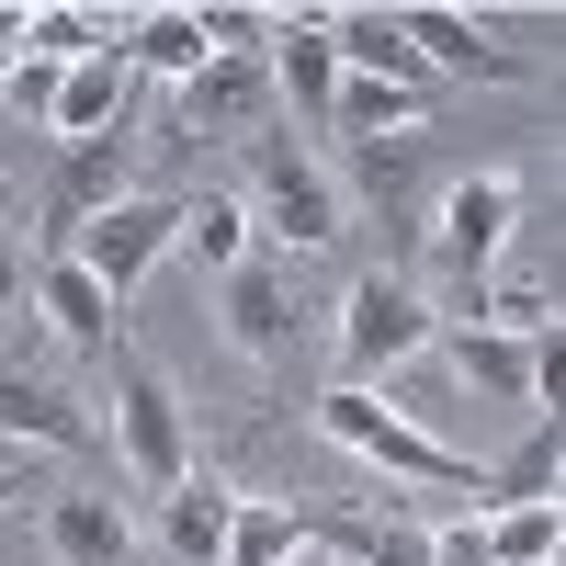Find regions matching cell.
<instances>
[{
    "instance_id": "9a60e30c",
    "label": "cell",
    "mask_w": 566,
    "mask_h": 566,
    "mask_svg": "<svg viewBox=\"0 0 566 566\" xmlns=\"http://www.w3.org/2000/svg\"><path fill=\"white\" fill-rule=\"evenodd\" d=\"M227 522H239V499H227L216 476H181V488H170V510H159V533H170V555H181V566H216V555H227Z\"/></svg>"
},
{
    "instance_id": "52a82bcc",
    "label": "cell",
    "mask_w": 566,
    "mask_h": 566,
    "mask_svg": "<svg viewBox=\"0 0 566 566\" xmlns=\"http://www.w3.org/2000/svg\"><path fill=\"white\" fill-rule=\"evenodd\" d=\"M397 23H408V45H419V69H431V80H488V91H522V80H533L522 45L476 34L464 12H397Z\"/></svg>"
},
{
    "instance_id": "7a4b0ae2",
    "label": "cell",
    "mask_w": 566,
    "mask_h": 566,
    "mask_svg": "<svg viewBox=\"0 0 566 566\" xmlns=\"http://www.w3.org/2000/svg\"><path fill=\"white\" fill-rule=\"evenodd\" d=\"M419 340H431V295H408L397 272H363L340 295V386L374 397V374H397Z\"/></svg>"
},
{
    "instance_id": "8fae6325",
    "label": "cell",
    "mask_w": 566,
    "mask_h": 566,
    "mask_svg": "<svg viewBox=\"0 0 566 566\" xmlns=\"http://www.w3.org/2000/svg\"><path fill=\"white\" fill-rule=\"evenodd\" d=\"M45 555H57V566H136V522L114 499L69 488V499H45Z\"/></svg>"
},
{
    "instance_id": "484cf974",
    "label": "cell",
    "mask_w": 566,
    "mask_h": 566,
    "mask_svg": "<svg viewBox=\"0 0 566 566\" xmlns=\"http://www.w3.org/2000/svg\"><path fill=\"white\" fill-rule=\"evenodd\" d=\"M408 170H419V159H408V136H386V148L363 159V181H374V193H408Z\"/></svg>"
},
{
    "instance_id": "83f0119b",
    "label": "cell",
    "mask_w": 566,
    "mask_h": 566,
    "mask_svg": "<svg viewBox=\"0 0 566 566\" xmlns=\"http://www.w3.org/2000/svg\"><path fill=\"white\" fill-rule=\"evenodd\" d=\"M23 57V12H0V69H12Z\"/></svg>"
},
{
    "instance_id": "e0dca14e",
    "label": "cell",
    "mask_w": 566,
    "mask_h": 566,
    "mask_svg": "<svg viewBox=\"0 0 566 566\" xmlns=\"http://www.w3.org/2000/svg\"><path fill=\"white\" fill-rule=\"evenodd\" d=\"M114 181H125V148H114V136H103V148H80V159H69V181H57V205H45V239L80 250V227L114 205Z\"/></svg>"
},
{
    "instance_id": "5bb4252c",
    "label": "cell",
    "mask_w": 566,
    "mask_h": 566,
    "mask_svg": "<svg viewBox=\"0 0 566 566\" xmlns=\"http://www.w3.org/2000/svg\"><path fill=\"white\" fill-rule=\"evenodd\" d=\"M442 363L476 397H533V340H510V328H488V317H464L453 340H442Z\"/></svg>"
},
{
    "instance_id": "ac0fdd59",
    "label": "cell",
    "mask_w": 566,
    "mask_h": 566,
    "mask_svg": "<svg viewBox=\"0 0 566 566\" xmlns=\"http://www.w3.org/2000/svg\"><path fill=\"white\" fill-rule=\"evenodd\" d=\"M216 57L205 45V12H136L125 23V69H159V80H193Z\"/></svg>"
},
{
    "instance_id": "603a6c76",
    "label": "cell",
    "mask_w": 566,
    "mask_h": 566,
    "mask_svg": "<svg viewBox=\"0 0 566 566\" xmlns=\"http://www.w3.org/2000/svg\"><path fill=\"white\" fill-rule=\"evenodd\" d=\"M488 566H555V499H533V510H488Z\"/></svg>"
},
{
    "instance_id": "ffe728a7",
    "label": "cell",
    "mask_w": 566,
    "mask_h": 566,
    "mask_svg": "<svg viewBox=\"0 0 566 566\" xmlns=\"http://www.w3.org/2000/svg\"><path fill=\"white\" fill-rule=\"evenodd\" d=\"M261 91H272L261 57H205L193 80H181V125H227V114H250Z\"/></svg>"
},
{
    "instance_id": "cb8c5ba5",
    "label": "cell",
    "mask_w": 566,
    "mask_h": 566,
    "mask_svg": "<svg viewBox=\"0 0 566 566\" xmlns=\"http://www.w3.org/2000/svg\"><path fill=\"white\" fill-rule=\"evenodd\" d=\"M295 544H306L295 510H250V499H239V522H227V555H216V566H283Z\"/></svg>"
},
{
    "instance_id": "277c9868",
    "label": "cell",
    "mask_w": 566,
    "mask_h": 566,
    "mask_svg": "<svg viewBox=\"0 0 566 566\" xmlns=\"http://www.w3.org/2000/svg\"><path fill=\"white\" fill-rule=\"evenodd\" d=\"M250 193H261L283 250H328V239H340V193L317 181V159L295 148V136H261V148H250Z\"/></svg>"
},
{
    "instance_id": "d6986e66",
    "label": "cell",
    "mask_w": 566,
    "mask_h": 566,
    "mask_svg": "<svg viewBox=\"0 0 566 566\" xmlns=\"http://www.w3.org/2000/svg\"><path fill=\"white\" fill-rule=\"evenodd\" d=\"M555 453H566V442H555V419H544L510 464H476V488H464V499H476V510H533V499H555Z\"/></svg>"
},
{
    "instance_id": "30bf717a",
    "label": "cell",
    "mask_w": 566,
    "mask_h": 566,
    "mask_svg": "<svg viewBox=\"0 0 566 566\" xmlns=\"http://www.w3.org/2000/svg\"><path fill=\"white\" fill-rule=\"evenodd\" d=\"M216 328L239 340L250 363H272L283 340H295V295L272 283V261H239V272H216Z\"/></svg>"
},
{
    "instance_id": "7402d4cb",
    "label": "cell",
    "mask_w": 566,
    "mask_h": 566,
    "mask_svg": "<svg viewBox=\"0 0 566 566\" xmlns=\"http://www.w3.org/2000/svg\"><path fill=\"white\" fill-rule=\"evenodd\" d=\"M181 227H193V261L205 272H239L250 261V205L239 193H181Z\"/></svg>"
},
{
    "instance_id": "6da1fadb",
    "label": "cell",
    "mask_w": 566,
    "mask_h": 566,
    "mask_svg": "<svg viewBox=\"0 0 566 566\" xmlns=\"http://www.w3.org/2000/svg\"><path fill=\"white\" fill-rule=\"evenodd\" d=\"M317 431L328 442H340V453H363V464H386V476H419V488H476V464H464L453 442H431V431H419V419H397L386 397H363V386H328L317 397Z\"/></svg>"
},
{
    "instance_id": "8992f818",
    "label": "cell",
    "mask_w": 566,
    "mask_h": 566,
    "mask_svg": "<svg viewBox=\"0 0 566 566\" xmlns=\"http://www.w3.org/2000/svg\"><path fill=\"white\" fill-rule=\"evenodd\" d=\"M114 442H125V464H136L159 499L193 476V442H181V408H170L159 374H125V397H114Z\"/></svg>"
},
{
    "instance_id": "5b68a950",
    "label": "cell",
    "mask_w": 566,
    "mask_h": 566,
    "mask_svg": "<svg viewBox=\"0 0 566 566\" xmlns=\"http://www.w3.org/2000/svg\"><path fill=\"white\" fill-rule=\"evenodd\" d=\"M510 216H522V181H510V170H464L453 193H442V227H431L442 272H488L499 239H510Z\"/></svg>"
},
{
    "instance_id": "7c38bea8",
    "label": "cell",
    "mask_w": 566,
    "mask_h": 566,
    "mask_svg": "<svg viewBox=\"0 0 566 566\" xmlns=\"http://www.w3.org/2000/svg\"><path fill=\"white\" fill-rule=\"evenodd\" d=\"M114 114H125V45H103V57L57 69V103H45V125H57L69 148H103V136H114Z\"/></svg>"
},
{
    "instance_id": "9c48e42d",
    "label": "cell",
    "mask_w": 566,
    "mask_h": 566,
    "mask_svg": "<svg viewBox=\"0 0 566 566\" xmlns=\"http://www.w3.org/2000/svg\"><path fill=\"white\" fill-rule=\"evenodd\" d=\"M23 295H34V317L57 328V340H69L80 363H91V352H114V295L80 272V250H45V272L23 283Z\"/></svg>"
},
{
    "instance_id": "4316f807",
    "label": "cell",
    "mask_w": 566,
    "mask_h": 566,
    "mask_svg": "<svg viewBox=\"0 0 566 566\" xmlns=\"http://www.w3.org/2000/svg\"><path fill=\"white\" fill-rule=\"evenodd\" d=\"M23 283H34V272H23V250L0 239V306H23Z\"/></svg>"
},
{
    "instance_id": "f546056e",
    "label": "cell",
    "mask_w": 566,
    "mask_h": 566,
    "mask_svg": "<svg viewBox=\"0 0 566 566\" xmlns=\"http://www.w3.org/2000/svg\"><path fill=\"white\" fill-rule=\"evenodd\" d=\"M0 464H23V442H0Z\"/></svg>"
},
{
    "instance_id": "2e32d148",
    "label": "cell",
    "mask_w": 566,
    "mask_h": 566,
    "mask_svg": "<svg viewBox=\"0 0 566 566\" xmlns=\"http://www.w3.org/2000/svg\"><path fill=\"white\" fill-rule=\"evenodd\" d=\"M0 442H34V453H80V408L34 374H0Z\"/></svg>"
},
{
    "instance_id": "ba28073f",
    "label": "cell",
    "mask_w": 566,
    "mask_h": 566,
    "mask_svg": "<svg viewBox=\"0 0 566 566\" xmlns=\"http://www.w3.org/2000/svg\"><path fill=\"white\" fill-rule=\"evenodd\" d=\"M328 57H340V80H386V91H431V69H419V45L397 12H317Z\"/></svg>"
},
{
    "instance_id": "d4e9b609",
    "label": "cell",
    "mask_w": 566,
    "mask_h": 566,
    "mask_svg": "<svg viewBox=\"0 0 566 566\" xmlns=\"http://www.w3.org/2000/svg\"><path fill=\"white\" fill-rule=\"evenodd\" d=\"M317 533L352 566H431V533H408V522H317Z\"/></svg>"
},
{
    "instance_id": "3957f363",
    "label": "cell",
    "mask_w": 566,
    "mask_h": 566,
    "mask_svg": "<svg viewBox=\"0 0 566 566\" xmlns=\"http://www.w3.org/2000/svg\"><path fill=\"white\" fill-rule=\"evenodd\" d=\"M170 239H181V193H114L103 216L80 227V272L103 283V295H136Z\"/></svg>"
},
{
    "instance_id": "44dd1931",
    "label": "cell",
    "mask_w": 566,
    "mask_h": 566,
    "mask_svg": "<svg viewBox=\"0 0 566 566\" xmlns=\"http://www.w3.org/2000/svg\"><path fill=\"white\" fill-rule=\"evenodd\" d=\"M328 125H340L352 148H386V136H408V125H419V91H386V80H340Z\"/></svg>"
},
{
    "instance_id": "4fadbf2b",
    "label": "cell",
    "mask_w": 566,
    "mask_h": 566,
    "mask_svg": "<svg viewBox=\"0 0 566 566\" xmlns=\"http://www.w3.org/2000/svg\"><path fill=\"white\" fill-rule=\"evenodd\" d=\"M261 69L283 80V103H295V114H328V103H340V57H328V34H317V12H295V23H272V34H261Z\"/></svg>"
},
{
    "instance_id": "f1b7e54d",
    "label": "cell",
    "mask_w": 566,
    "mask_h": 566,
    "mask_svg": "<svg viewBox=\"0 0 566 566\" xmlns=\"http://www.w3.org/2000/svg\"><path fill=\"white\" fill-rule=\"evenodd\" d=\"M12 499H23V464H0V510H12Z\"/></svg>"
},
{
    "instance_id": "4dcf8cb0",
    "label": "cell",
    "mask_w": 566,
    "mask_h": 566,
    "mask_svg": "<svg viewBox=\"0 0 566 566\" xmlns=\"http://www.w3.org/2000/svg\"><path fill=\"white\" fill-rule=\"evenodd\" d=\"M0 205H12V181H0Z\"/></svg>"
}]
</instances>
